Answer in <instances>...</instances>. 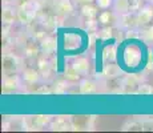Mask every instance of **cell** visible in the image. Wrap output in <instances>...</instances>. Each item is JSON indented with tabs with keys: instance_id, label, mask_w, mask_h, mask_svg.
Returning a JSON list of instances; mask_svg holds the SVG:
<instances>
[{
	"instance_id": "cell-4",
	"label": "cell",
	"mask_w": 153,
	"mask_h": 133,
	"mask_svg": "<svg viewBox=\"0 0 153 133\" xmlns=\"http://www.w3.org/2000/svg\"><path fill=\"white\" fill-rule=\"evenodd\" d=\"M96 116H71V124L73 131H92Z\"/></svg>"
},
{
	"instance_id": "cell-19",
	"label": "cell",
	"mask_w": 153,
	"mask_h": 133,
	"mask_svg": "<svg viewBox=\"0 0 153 133\" xmlns=\"http://www.w3.org/2000/svg\"><path fill=\"white\" fill-rule=\"evenodd\" d=\"M64 76H65V79L67 80H69V81H77L79 79H80V73L77 72V71L75 69L72 65L71 67H68L65 69V73H64Z\"/></svg>"
},
{
	"instance_id": "cell-1",
	"label": "cell",
	"mask_w": 153,
	"mask_h": 133,
	"mask_svg": "<svg viewBox=\"0 0 153 133\" xmlns=\"http://www.w3.org/2000/svg\"><path fill=\"white\" fill-rule=\"evenodd\" d=\"M39 8L40 7L36 3V0L27 3V4L22 5V7H17V20L20 23H23V24H29L37 15Z\"/></svg>"
},
{
	"instance_id": "cell-8",
	"label": "cell",
	"mask_w": 153,
	"mask_h": 133,
	"mask_svg": "<svg viewBox=\"0 0 153 133\" xmlns=\"http://www.w3.org/2000/svg\"><path fill=\"white\" fill-rule=\"evenodd\" d=\"M52 131H69L72 129V124H71V117L65 116H56L52 119L49 124Z\"/></svg>"
},
{
	"instance_id": "cell-24",
	"label": "cell",
	"mask_w": 153,
	"mask_h": 133,
	"mask_svg": "<svg viewBox=\"0 0 153 133\" xmlns=\"http://www.w3.org/2000/svg\"><path fill=\"white\" fill-rule=\"evenodd\" d=\"M143 121V128L144 131H153V119H144Z\"/></svg>"
},
{
	"instance_id": "cell-18",
	"label": "cell",
	"mask_w": 153,
	"mask_h": 133,
	"mask_svg": "<svg viewBox=\"0 0 153 133\" xmlns=\"http://www.w3.org/2000/svg\"><path fill=\"white\" fill-rule=\"evenodd\" d=\"M23 77H24V80L27 82H29V84H35V82L39 80V73L35 69H25L24 73H23Z\"/></svg>"
},
{
	"instance_id": "cell-26",
	"label": "cell",
	"mask_w": 153,
	"mask_h": 133,
	"mask_svg": "<svg viewBox=\"0 0 153 133\" xmlns=\"http://www.w3.org/2000/svg\"><path fill=\"white\" fill-rule=\"evenodd\" d=\"M31 1H33V0H13L12 4L15 7H22V5L27 4V3H31Z\"/></svg>"
},
{
	"instance_id": "cell-13",
	"label": "cell",
	"mask_w": 153,
	"mask_h": 133,
	"mask_svg": "<svg viewBox=\"0 0 153 133\" xmlns=\"http://www.w3.org/2000/svg\"><path fill=\"white\" fill-rule=\"evenodd\" d=\"M72 67L77 71L80 75H85L89 71V63H88L87 59H77V60L73 61Z\"/></svg>"
},
{
	"instance_id": "cell-25",
	"label": "cell",
	"mask_w": 153,
	"mask_h": 133,
	"mask_svg": "<svg viewBox=\"0 0 153 133\" xmlns=\"http://www.w3.org/2000/svg\"><path fill=\"white\" fill-rule=\"evenodd\" d=\"M129 1H131L132 11H139L141 8V1H143V0H129Z\"/></svg>"
},
{
	"instance_id": "cell-14",
	"label": "cell",
	"mask_w": 153,
	"mask_h": 133,
	"mask_svg": "<svg viewBox=\"0 0 153 133\" xmlns=\"http://www.w3.org/2000/svg\"><path fill=\"white\" fill-rule=\"evenodd\" d=\"M123 131H144L143 128V121L141 120H132V121H128V123H125L124 125H123Z\"/></svg>"
},
{
	"instance_id": "cell-23",
	"label": "cell",
	"mask_w": 153,
	"mask_h": 133,
	"mask_svg": "<svg viewBox=\"0 0 153 133\" xmlns=\"http://www.w3.org/2000/svg\"><path fill=\"white\" fill-rule=\"evenodd\" d=\"M143 37L146 40H153V25H146L143 31Z\"/></svg>"
},
{
	"instance_id": "cell-10",
	"label": "cell",
	"mask_w": 153,
	"mask_h": 133,
	"mask_svg": "<svg viewBox=\"0 0 153 133\" xmlns=\"http://www.w3.org/2000/svg\"><path fill=\"white\" fill-rule=\"evenodd\" d=\"M20 85H22V82H20V79L17 77L16 75L4 76V80H3V91H4V92L16 91L20 88Z\"/></svg>"
},
{
	"instance_id": "cell-5",
	"label": "cell",
	"mask_w": 153,
	"mask_h": 133,
	"mask_svg": "<svg viewBox=\"0 0 153 133\" xmlns=\"http://www.w3.org/2000/svg\"><path fill=\"white\" fill-rule=\"evenodd\" d=\"M137 22L141 28H145L151 24L153 22V5H145L137 11Z\"/></svg>"
},
{
	"instance_id": "cell-20",
	"label": "cell",
	"mask_w": 153,
	"mask_h": 133,
	"mask_svg": "<svg viewBox=\"0 0 153 133\" xmlns=\"http://www.w3.org/2000/svg\"><path fill=\"white\" fill-rule=\"evenodd\" d=\"M114 47H108V48L104 49V52H102V57H104L105 61H113L114 57H116V55H114Z\"/></svg>"
},
{
	"instance_id": "cell-21",
	"label": "cell",
	"mask_w": 153,
	"mask_h": 133,
	"mask_svg": "<svg viewBox=\"0 0 153 133\" xmlns=\"http://www.w3.org/2000/svg\"><path fill=\"white\" fill-rule=\"evenodd\" d=\"M153 93V87L149 84H141L139 91H137V94H152Z\"/></svg>"
},
{
	"instance_id": "cell-12",
	"label": "cell",
	"mask_w": 153,
	"mask_h": 133,
	"mask_svg": "<svg viewBox=\"0 0 153 133\" xmlns=\"http://www.w3.org/2000/svg\"><path fill=\"white\" fill-rule=\"evenodd\" d=\"M97 91V84L93 82L92 80H83L80 82V93L88 94V93H95Z\"/></svg>"
},
{
	"instance_id": "cell-6",
	"label": "cell",
	"mask_w": 153,
	"mask_h": 133,
	"mask_svg": "<svg viewBox=\"0 0 153 133\" xmlns=\"http://www.w3.org/2000/svg\"><path fill=\"white\" fill-rule=\"evenodd\" d=\"M140 85H141V81L136 75H129L123 80L121 93H137Z\"/></svg>"
},
{
	"instance_id": "cell-9",
	"label": "cell",
	"mask_w": 153,
	"mask_h": 133,
	"mask_svg": "<svg viewBox=\"0 0 153 133\" xmlns=\"http://www.w3.org/2000/svg\"><path fill=\"white\" fill-rule=\"evenodd\" d=\"M119 22H121V25L125 27L128 29H133L139 27V22H137V11H131V12L121 15L119 19Z\"/></svg>"
},
{
	"instance_id": "cell-16",
	"label": "cell",
	"mask_w": 153,
	"mask_h": 133,
	"mask_svg": "<svg viewBox=\"0 0 153 133\" xmlns=\"http://www.w3.org/2000/svg\"><path fill=\"white\" fill-rule=\"evenodd\" d=\"M121 73V69L116 65V64H107L104 67V75L105 77H119Z\"/></svg>"
},
{
	"instance_id": "cell-3",
	"label": "cell",
	"mask_w": 153,
	"mask_h": 133,
	"mask_svg": "<svg viewBox=\"0 0 153 133\" xmlns=\"http://www.w3.org/2000/svg\"><path fill=\"white\" fill-rule=\"evenodd\" d=\"M53 117L44 116V114H36V116H24L25 129L28 131H40L45 125H49Z\"/></svg>"
},
{
	"instance_id": "cell-2",
	"label": "cell",
	"mask_w": 153,
	"mask_h": 133,
	"mask_svg": "<svg viewBox=\"0 0 153 133\" xmlns=\"http://www.w3.org/2000/svg\"><path fill=\"white\" fill-rule=\"evenodd\" d=\"M1 63H3L1 68H3V73H4V76L16 75L17 72L22 71V60H20L16 55L5 52L1 57Z\"/></svg>"
},
{
	"instance_id": "cell-28",
	"label": "cell",
	"mask_w": 153,
	"mask_h": 133,
	"mask_svg": "<svg viewBox=\"0 0 153 133\" xmlns=\"http://www.w3.org/2000/svg\"><path fill=\"white\" fill-rule=\"evenodd\" d=\"M151 1H153V0H151Z\"/></svg>"
},
{
	"instance_id": "cell-27",
	"label": "cell",
	"mask_w": 153,
	"mask_h": 133,
	"mask_svg": "<svg viewBox=\"0 0 153 133\" xmlns=\"http://www.w3.org/2000/svg\"><path fill=\"white\" fill-rule=\"evenodd\" d=\"M73 1L77 4H87V3H92L93 0H73Z\"/></svg>"
},
{
	"instance_id": "cell-11",
	"label": "cell",
	"mask_w": 153,
	"mask_h": 133,
	"mask_svg": "<svg viewBox=\"0 0 153 133\" xmlns=\"http://www.w3.org/2000/svg\"><path fill=\"white\" fill-rule=\"evenodd\" d=\"M113 8H114V12H116L117 15H120V16L132 11L131 1H129V0H114L113 1Z\"/></svg>"
},
{
	"instance_id": "cell-7",
	"label": "cell",
	"mask_w": 153,
	"mask_h": 133,
	"mask_svg": "<svg viewBox=\"0 0 153 133\" xmlns=\"http://www.w3.org/2000/svg\"><path fill=\"white\" fill-rule=\"evenodd\" d=\"M3 24L4 25H11L17 20V7L13 4H4L3 7Z\"/></svg>"
},
{
	"instance_id": "cell-17",
	"label": "cell",
	"mask_w": 153,
	"mask_h": 133,
	"mask_svg": "<svg viewBox=\"0 0 153 133\" xmlns=\"http://www.w3.org/2000/svg\"><path fill=\"white\" fill-rule=\"evenodd\" d=\"M114 13H116V12H114ZM114 13L109 12V11H104L102 13L99 15V22L101 23V24L107 25V27L111 25L112 22H114Z\"/></svg>"
},
{
	"instance_id": "cell-22",
	"label": "cell",
	"mask_w": 153,
	"mask_h": 133,
	"mask_svg": "<svg viewBox=\"0 0 153 133\" xmlns=\"http://www.w3.org/2000/svg\"><path fill=\"white\" fill-rule=\"evenodd\" d=\"M114 0H96V5L101 10H108L112 4H113Z\"/></svg>"
},
{
	"instance_id": "cell-15",
	"label": "cell",
	"mask_w": 153,
	"mask_h": 133,
	"mask_svg": "<svg viewBox=\"0 0 153 133\" xmlns=\"http://www.w3.org/2000/svg\"><path fill=\"white\" fill-rule=\"evenodd\" d=\"M97 8L99 7H93V5H91V3H87V4H83L81 13H83L88 20H91L92 17L97 16Z\"/></svg>"
}]
</instances>
